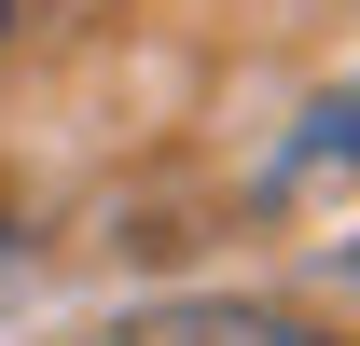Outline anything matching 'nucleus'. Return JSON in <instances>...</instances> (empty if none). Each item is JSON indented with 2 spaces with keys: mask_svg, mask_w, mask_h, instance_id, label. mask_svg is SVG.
Returning a JSON list of instances; mask_svg holds the SVG:
<instances>
[{
  "mask_svg": "<svg viewBox=\"0 0 360 346\" xmlns=\"http://www.w3.org/2000/svg\"><path fill=\"white\" fill-rule=\"evenodd\" d=\"M111 346H333V333L277 319V305H153V319H125Z\"/></svg>",
  "mask_w": 360,
  "mask_h": 346,
  "instance_id": "f257e3e1",
  "label": "nucleus"
},
{
  "mask_svg": "<svg viewBox=\"0 0 360 346\" xmlns=\"http://www.w3.org/2000/svg\"><path fill=\"white\" fill-rule=\"evenodd\" d=\"M277 167H291V180H319V167H360V84H333V97H319L305 125H291V153H277Z\"/></svg>",
  "mask_w": 360,
  "mask_h": 346,
  "instance_id": "f03ea898",
  "label": "nucleus"
},
{
  "mask_svg": "<svg viewBox=\"0 0 360 346\" xmlns=\"http://www.w3.org/2000/svg\"><path fill=\"white\" fill-rule=\"evenodd\" d=\"M0 28H14V0H0Z\"/></svg>",
  "mask_w": 360,
  "mask_h": 346,
  "instance_id": "7ed1b4c3",
  "label": "nucleus"
}]
</instances>
